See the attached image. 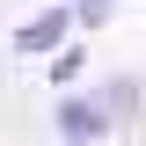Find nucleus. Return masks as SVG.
Instances as JSON below:
<instances>
[{"label":"nucleus","instance_id":"f257e3e1","mask_svg":"<svg viewBox=\"0 0 146 146\" xmlns=\"http://www.w3.org/2000/svg\"><path fill=\"white\" fill-rule=\"evenodd\" d=\"M51 139L58 146H102L110 139V117H102V102H95V88H66V95H58Z\"/></svg>","mask_w":146,"mask_h":146},{"label":"nucleus","instance_id":"f03ea898","mask_svg":"<svg viewBox=\"0 0 146 146\" xmlns=\"http://www.w3.org/2000/svg\"><path fill=\"white\" fill-rule=\"evenodd\" d=\"M66 36H73V22H66V7L51 0V7H36L29 22H15V36H7V51H15V58H51L58 44H66Z\"/></svg>","mask_w":146,"mask_h":146},{"label":"nucleus","instance_id":"7ed1b4c3","mask_svg":"<svg viewBox=\"0 0 146 146\" xmlns=\"http://www.w3.org/2000/svg\"><path fill=\"white\" fill-rule=\"evenodd\" d=\"M95 102H102L110 131H124V124H139V110H146V88H139V73H110V80H95Z\"/></svg>","mask_w":146,"mask_h":146},{"label":"nucleus","instance_id":"20e7f679","mask_svg":"<svg viewBox=\"0 0 146 146\" xmlns=\"http://www.w3.org/2000/svg\"><path fill=\"white\" fill-rule=\"evenodd\" d=\"M44 73H51V88H58V95L80 88V73H88V44H80V36H66V44L44 58Z\"/></svg>","mask_w":146,"mask_h":146}]
</instances>
